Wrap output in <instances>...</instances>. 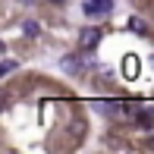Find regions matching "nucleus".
<instances>
[{
    "label": "nucleus",
    "mask_w": 154,
    "mask_h": 154,
    "mask_svg": "<svg viewBox=\"0 0 154 154\" xmlns=\"http://www.w3.org/2000/svg\"><path fill=\"white\" fill-rule=\"evenodd\" d=\"M85 16L88 19H104L110 10H113V0H85Z\"/></svg>",
    "instance_id": "nucleus-1"
},
{
    "label": "nucleus",
    "mask_w": 154,
    "mask_h": 154,
    "mask_svg": "<svg viewBox=\"0 0 154 154\" xmlns=\"http://www.w3.org/2000/svg\"><path fill=\"white\" fill-rule=\"evenodd\" d=\"M79 44L85 47V51H94V47L101 44V29H82L79 32Z\"/></svg>",
    "instance_id": "nucleus-2"
},
{
    "label": "nucleus",
    "mask_w": 154,
    "mask_h": 154,
    "mask_svg": "<svg viewBox=\"0 0 154 154\" xmlns=\"http://www.w3.org/2000/svg\"><path fill=\"white\" fill-rule=\"evenodd\" d=\"M135 126L151 129V126H154V107H138L135 110Z\"/></svg>",
    "instance_id": "nucleus-3"
},
{
    "label": "nucleus",
    "mask_w": 154,
    "mask_h": 154,
    "mask_svg": "<svg viewBox=\"0 0 154 154\" xmlns=\"http://www.w3.org/2000/svg\"><path fill=\"white\" fill-rule=\"evenodd\" d=\"M123 75H126V79H135V75H138V57L129 54V57L123 60Z\"/></svg>",
    "instance_id": "nucleus-4"
},
{
    "label": "nucleus",
    "mask_w": 154,
    "mask_h": 154,
    "mask_svg": "<svg viewBox=\"0 0 154 154\" xmlns=\"http://www.w3.org/2000/svg\"><path fill=\"white\" fill-rule=\"evenodd\" d=\"M63 69H66V72H82V60L75 57V54H66V57H63Z\"/></svg>",
    "instance_id": "nucleus-5"
},
{
    "label": "nucleus",
    "mask_w": 154,
    "mask_h": 154,
    "mask_svg": "<svg viewBox=\"0 0 154 154\" xmlns=\"http://www.w3.org/2000/svg\"><path fill=\"white\" fill-rule=\"evenodd\" d=\"M22 32H25V35H29V38H38V32H41V25H38V22H35V19H29V22H25V25H22Z\"/></svg>",
    "instance_id": "nucleus-6"
},
{
    "label": "nucleus",
    "mask_w": 154,
    "mask_h": 154,
    "mask_svg": "<svg viewBox=\"0 0 154 154\" xmlns=\"http://www.w3.org/2000/svg\"><path fill=\"white\" fill-rule=\"evenodd\" d=\"M129 29H132V32H138V35H148V25H145L142 19H135V16L129 19Z\"/></svg>",
    "instance_id": "nucleus-7"
},
{
    "label": "nucleus",
    "mask_w": 154,
    "mask_h": 154,
    "mask_svg": "<svg viewBox=\"0 0 154 154\" xmlns=\"http://www.w3.org/2000/svg\"><path fill=\"white\" fill-rule=\"evenodd\" d=\"M13 69H16V60H3V66H0V72H3V75H10Z\"/></svg>",
    "instance_id": "nucleus-8"
},
{
    "label": "nucleus",
    "mask_w": 154,
    "mask_h": 154,
    "mask_svg": "<svg viewBox=\"0 0 154 154\" xmlns=\"http://www.w3.org/2000/svg\"><path fill=\"white\" fill-rule=\"evenodd\" d=\"M19 3H35V0H19Z\"/></svg>",
    "instance_id": "nucleus-9"
},
{
    "label": "nucleus",
    "mask_w": 154,
    "mask_h": 154,
    "mask_svg": "<svg viewBox=\"0 0 154 154\" xmlns=\"http://www.w3.org/2000/svg\"><path fill=\"white\" fill-rule=\"evenodd\" d=\"M51 3H66V0H51Z\"/></svg>",
    "instance_id": "nucleus-10"
}]
</instances>
